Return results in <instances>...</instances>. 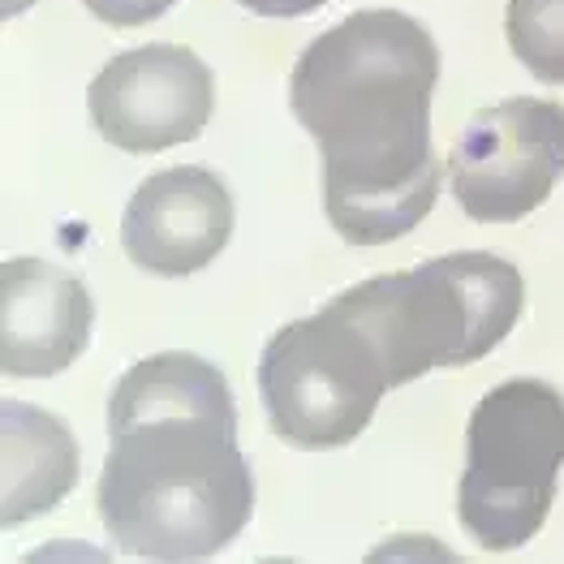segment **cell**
Segmentation results:
<instances>
[{
	"mask_svg": "<svg viewBox=\"0 0 564 564\" xmlns=\"http://www.w3.org/2000/svg\"><path fill=\"white\" fill-rule=\"evenodd\" d=\"M440 47L401 9H358L311 40L289 74V108L324 160V212L349 246L419 229L444 164L431 147Z\"/></svg>",
	"mask_w": 564,
	"mask_h": 564,
	"instance_id": "6da1fadb",
	"label": "cell"
},
{
	"mask_svg": "<svg viewBox=\"0 0 564 564\" xmlns=\"http://www.w3.org/2000/svg\"><path fill=\"white\" fill-rule=\"evenodd\" d=\"M95 487L104 530L126 556L186 564L225 552L254 513L237 410H151L108 423Z\"/></svg>",
	"mask_w": 564,
	"mask_h": 564,
	"instance_id": "7a4b0ae2",
	"label": "cell"
},
{
	"mask_svg": "<svg viewBox=\"0 0 564 564\" xmlns=\"http://www.w3.org/2000/svg\"><path fill=\"white\" fill-rule=\"evenodd\" d=\"M376 336L392 388L487 358L521 319L525 281L487 250H453L410 272L371 276L336 297Z\"/></svg>",
	"mask_w": 564,
	"mask_h": 564,
	"instance_id": "3957f363",
	"label": "cell"
},
{
	"mask_svg": "<svg viewBox=\"0 0 564 564\" xmlns=\"http://www.w3.org/2000/svg\"><path fill=\"white\" fill-rule=\"evenodd\" d=\"M564 466V392L547 379L496 383L466 426L457 518L482 552L525 547L556 500Z\"/></svg>",
	"mask_w": 564,
	"mask_h": 564,
	"instance_id": "277c9868",
	"label": "cell"
},
{
	"mask_svg": "<svg viewBox=\"0 0 564 564\" xmlns=\"http://www.w3.org/2000/svg\"><path fill=\"white\" fill-rule=\"evenodd\" d=\"M392 388L376 336L336 297L284 324L259 358V397L276 440L293 448H345L376 419Z\"/></svg>",
	"mask_w": 564,
	"mask_h": 564,
	"instance_id": "5b68a950",
	"label": "cell"
},
{
	"mask_svg": "<svg viewBox=\"0 0 564 564\" xmlns=\"http://www.w3.org/2000/svg\"><path fill=\"white\" fill-rule=\"evenodd\" d=\"M564 177V104L505 99L470 117L448 155L457 207L478 225H513Z\"/></svg>",
	"mask_w": 564,
	"mask_h": 564,
	"instance_id": "8992f818",
	"label": "cell"
},
{
	"mask_svg": "<svg viewBox=\"0 0 564 564\" xmlns=\"http://www.w3.org/2000/svg\"><path fill=\"white\" fill-rule=\"evenodd\" d=\"M87 108L104 142L130 155H155L203 134L216 112V74L182 44H142L95 74Z\"/></svg>",
	"mask_w": 564,
	"mask_h": 564,
	"instance_id": "52a82bcc",
	"label": "cell"
},
{
	"mask_svg": "<svg viewBox=\"0 0 564 564\" xmlns=\"http://www.w3.org/2000/svg\"><path fill=\"white\" fill-rule=\"evenodd\" d=\"M234 237V194L203 169L182 164L147 177L121 216V246L151 276H194Z\"/></svg>",
	"mask_w": 564,
	"mask_h": 564,
	"instance_id": "ba28073f",
	"label": "cell"
},
{
	"mask_svg": "<svg viewBox=\"0 0 564 564\" xmlns=\"http://www.w3.org/2000/svg\"><path fill=\"white\" fill-rule=\"evenodd\" d=\"M87 284L44 259H9L0 272V367L9 379H52L91 345Z\"/></svg>",
	"mask_w": 564,
	"mask_h": 564,
	"instance_id": "9c48e42d",
	"label": "cell"
},
{
	"mask_svg": "<svg viewBox=\"0 0 564 564\" xmlns=\"http://www.w3.org/2000/svg\"><path fill=\"white\" fill-rule=\"evenodd\" d=\"M0 462H4V525H22L31 518L52 513L83 474L74 431L26 401L0 405Z\"/></svg>",
	"mask_w": 564,
	"mask_h": 564,
	"instance_id": "30bf717a",
	"label": "cell"
},
{
	"mask_svg": "<svg viewBox=\"0 0 564 564\" xmlns=\"http://www.w3.org/2000/svg\"><path fill=\"white\" fill-rule=\"evenodd\" d=\"M505 35L539 83L564 87V0H509Z\"/></svg>",
	"mask_w": 564,
	"mask_h": 564,
	"instance_id": "8fae6325",
	"label": "cell"
},
{
	"mask_svg": "<svg viewBox=\"0 0 564 564\" xmlns=\"http://www.w3.org/2000/svg\"><path fill=\"white\" fill-rule=\"evenodd\" d=\"M95 18L112 31H130V26H147L155 18H164L177 0H83Z\"/></svg>",
	"mask_w": 564,
	"mask_h": 564,
	"instance_id": "7c38bea8",
	"label": "cell"
},
{
	"mask_svg": "<svg viewBox=\"0 0 564 564\" xmlns=\"http://www.w3.org/2000/svg\"><path fill=\"white\" fill-rule=\"evenodd\" d=\"M237 4L259 18H306V13L324 9L328 0H237Z\"/></svg>",
	"mask_w": 564,
	"mask_h": 564,
	"instance_id": "4fadbf2b",
	"label": "cell"
}]
</instances>
